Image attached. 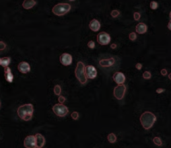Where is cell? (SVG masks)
<instances>
[{"mask_svg":"<svg viewBox=\"0 0 171 148\" xmlns=\"http://www.w3.org/2000/svg\"><path fill=\"white\" fill-rule=\"evenodd\" d=\"M33 111H34V108L32 104H24V105H21L18 107V109H17V114H18V116L21 119L29 121L32 118Z\"/></svg>","mask_w":171,"mask_h":148,"instance_id":"cell-1","label":"cell"},{"mask_svg":"<svg viewBox=\"0 0 171 148\" xmlns=\"http://www.w3.org/2000/svg\"><path fill=\"white\" fill-rule=\"evenodd\" d=\"M156 121V116L152 112L146 111L140 116V122L142 124L144 129H150L154 125Z\"/></svg>","mask_w":171,"mask_h":148,"instance_id":"cell-2","label":"cell"},{"mask_svg":"<svg viewBox=\"0 0 171 148\" xmlns=\"http://www.w3.org/2000/svg\"><path fill=\"white\" fill-rule=\"evenodd\" d=\"M85 65L83 64V62L79 61L76 65V68H75V76L78 79V81L81 84H86L87 82V77L86 73H85Z\"/></svg>","mask_w":171,"mask_h":148,"instance_id":"cell-3","label":"cell"},{"mask_svg":"<svg viewBox=\"0 0 171 148\" xmlns=\"http://www.w3.org/2000/svg\"><path fill=\"white\" fill-rule=\"evenodd\" d=\"M71 9V6L70 4H67V3H58L52 8V12L57 16H62V15H65L67 12L70 11Z\"/></svg>","mask_w":171,"mask_h":148,"instance_id":"cell-4","label":"cell"},{"mask_svg":"<svg viewBox=\"0 0 171 148\" xmlns=\"http://www.w3.org/2000/svg\"><path fill=\"white\" fill-rule=\"evenodd\" d=\"M53 112H54L56 115L59 116V117H64L68 114V108L64 104H61V103H58V104H55L52 108Z\"/></svg>","mask_w":171,"mask_h":148,"instance_id":"cell-5","label":"cell"},{"mask_svg":"<svg viewBox=\"0 0 171 148\" xmlns=\"http://www.w3.org/2000/svg\"><path fill=\"white\" fill-rule=\"evenodd\" d=\"M125 92H126V86L124 84H121V85H118L114 88L113 95L116 99L121 100V99H123L124 95H125Z\"/></svg>","mask_w":171,"mask_h":148,"instance_id":"cell-6","label":"cell"},{"mask_svg":"<svg viewBox=\"0 0 171 148\" xmlns=\"http://www.w3.org/2000/svg\"><path fill=\"white\" fill-rule=\"evenodd\" d=\"M110 40H111L110 35L106 32H101L97 35V41H98V43L101 45H107L110 42Z\"/></svg>","mask_w":171,"mask_h":148,"instance_id":"cell-7","label":"cell"},{"mask_svg":"<svg viewBox=\"0 0 171 148\" xmlns=\"http://www.w3.org/2000/svg\"><path fill=\"white\" fill-rule=\"evenodd\" d=\"M24 146L26 148H37L35 135H29L24 139Z\"/></svg>","mask_w":171,"mask_h":148,"instance_id":"cell-8","label":"cell"},{"mask_svg":"<svg viewBox=\"0 0 171 148\" xmlns=\"http://www.w3.org/2000/svg\"><path fill=\"white\" fill-rule=\"evenodd\" d=\"M85 73H86V77L89 79H94L97 76L96 69L92 65H88V66L85 67Z\"/></svg>","mask_w":171,"mask_h":148,"instance_id":"cell-9","label":"cell"},{"mask_svg":"<svg viewBox=\"0 0 171 148\" xmlns=\"http://www.w3.org/2000/svg\"><path fill=\"white\" fill-rule=\"evenodd\" d=\"M60 62L61 64H63L64 66H68L72 63V56L68 53H63L60 56Z\"/></svg>","mask_w":171,"mask_h":148,"instance_id":"cell-10","label":"cell"},{"mask_svg":"<svg viewBox=\"0 0 171 148\" xmlns=\"http://www.w3.org/2000/svg\"><path fill=\"white\" fill-rule=\"evenodd\" d=\"M125 75L123 73H121V72H115L113 75V80L116 82L117 84H119V85H121V84H124V82H125Z\"/></svg>","mask_w":171,"mask_h":148,"instance_id":"cell-11","label":"cell"},{"mask_svg":"<svg viewBox=\"0 0 171 148\" xmlns=\"http://www.w3.org/2000/svg\"><path fill=\"white\" fill-rule=\"evenodd\" d=\"M18 70L23 74L28 73V72L30 71V65H29L27 62H24V61L20 62L18 64Z\"/></svg>","mask_w":171,"mask_h":148,"instance_id":"cell-12","label":"cell"},{"mask_svg":"<svg viewBox=\"0 0 171 148\" xmlns=\"http://www.w3.org/2000/svg\"><path fill=\"white\" fill-rule=\"evenodd\" d=\"M115 63V59L114 58H108V59H101L99 61V65L101 67H109Z\"/></svg>","mask_w":171,"mask_h":148,"instance_id":"cell-13","label":"cell"},{"mask_svg":"<svg viewBox=\"0 0 171 148\" xmlns=\"http://www.w3.org/2000/svg\"><path fill=\"white\" fill-rule=\"evenodd\" d=\"M35 138H36V144H37V148H42L45 144V138L42 134L40 133H37L35 134Z\"/></svg>","mask_w":171,"mask_h":148,"instance_id":"cell-14","label":"cell"},{"mask_svg":"<svg viewBox=\"0 0 171 148\" xmlns=\"http://www.w3.org/2000/svg\"><path fill=\"white\" fill-rule=\"evenodd\" d=\"M4 76H5V80L9 83H12L13 82V79H14V76L11 72V69L9 67H6L4 68Z\"/></svg>","mask_w":171,"mask_h":148,"instance_id":"cell-15","label":"cell"},{"mask_svg":"<svg viewBox=\"0 0 171 148\" xmlns=\"http://www.w3.org/2000/svg\"><path fill=\"white\" fill-rule=\"evenodd\" d=\"M100 22L98 20H96V19H93V20L90 21L89 23V28L91 29L92 31H94V32H96V31H98L100 29Z\"/></svg>","mask_w":171,"mask_h":148,"instance_id":"cell-16","label":"cell"},{"mask_svg":"<svg viewBox=\"0 0 171 148\" xmlns=\"http://www.w3.org/2000/svg\"><path fill=\"white\" fill-rule=\"evenodd\" d=\"M136 32L139 33V34H144V33L147 31V26H146L145 23H139L136 25Z\"/></svg>","mask_w":171,"mask_h":148,"instance_id":"cell-17","label":"cell"},{"mask_svg":"<svg viewBox=\"0 0 171 148\" xmlns=\"http://www.w3.org/2000/svg\"><path fill=\"white\" fill-rule=\"evenodd\" d=\"M35 4H36L35 0H24L22 3V6H23V8H25V9H31L32 7L35 6Z\"/></svg>","mask_w":171,"mask_h":148,"instance_id":"cell-18","label":"cell"},{"mask_svg":"<svg viewBox=\"0 0 171 148\" xmlns=\"http://www.w3.org/2000/svg\"><path fill=\"white\" fill-rule=\"evenodd\" d=\"M11 62V58L10 57H4V58H1V61H0V65L4 68L8 67V65L10 64Z\"/></svg>","mask_w":171,"mask_h":148,"instance_id":"cell-19","label":"cell"},{"mask_svg":"<svg viewBox=\"0 0 171 148\" xmlns=\"http://www.w3.org/2000/svg\"><path fill=\"white\" fill-rule=\"evenodd\" d=\"M107 139H108V141L110 143H115L117 140V137L114 133H109L108 136H107Z\"/></svg>","mask_w":171,"mask_h":148,"instance_id":"cell-20","label":"cell"},{"mask_svg":"<svg viewBox=\"0 0 171 148\" xmlns=\"http://www.w3.org/2000/svg\"><path fill=\"white\" fill-rule=\"evenodd\" d=\"M153 142H154V144L157 145V146H161V145H162V140H161L160 137H154L153 138Z\"/></svg>","mask_w":171,"mask_h":148,"instance_id":"cell-21","label":"cell"},{"mask_svg":"<svg viewBox=\"0 0 171 148\" xmlns=\"http://www.w3.org/2000/svg\"><path fill=\"white\" fill-rule=\"evenodd\" d=\"M60 93H61V87H60V85H55L54 86V94H55V95L59 96Z\"/></svg>","mask_w":171,"mask_h":148,"instance_id":"cell-22","label":"cell"},{"mask_svg":"<svg viewBox=\"0 0 171 148\" xmlns=\"http://www.w3.org/2000/svg\"><path fill=\"white\" fill-rule=\"evenodd\" d=\"M158 7V3L156 1H151L150 2V8L153 9V10H155V9H157Z\"/></svg>","mask_w":171,"mask_h":148,"instance_id":"cell-23","label":"cell"},{"mask_svg":"<svg viewBox=\"0 0 171 148\" xmlns=\"http://www.w3.org/2000/svg\"><path fill=\"white\" fill-rule=\"evenodd\" d=\"M143 78L144 79H150L151 78V73L149 71H145L143 73Z\"/></svg>","mask_w":171,"mask_h":148,"instance_id":"cell-24","label":"cell"},{"mask_svg":"<svg viewBox=\"0 0 171 148\" xmlns=\"http://www.w3.org/2000/svg\"><path fill=\"white\" fill-rule=\"evenodd\" d=\"M119 14H120V12L118 10H112L111 11V16L112 17H118Z\"/></svg>","mask_w":171,"mask_h":148,"instance_id":"cell-25","label":"cell"},{"mask_svg":"<svg viewBox=\"0 0 171 148\" xmlns=\"http://www.w3.org/2000/svg\"><path fill=\"white\" fill-rule=\"evenodd\" d=\"M71 117H72L74 120H77L78 118H79V113L76 112V111H75V112H72V114H71Z\"/></svg>","mask_w":171,"mask_h":148,"instance_id":"cell-26","label":"cell"},{"mask_svg":"<svg viewBox=\"0 0 171 148\" xmlns=\"http://www.w3.org/2000/svg\"><path fill=\"white\" fill-rule=\"evenodd\" d=\"M136 33H134V32H131L130 34H129V39L130 40H132V41H134V40H136Z\"/></svg>","mask_w":171,"mask_h":148,"instance_id":"cell-27","label":"cell"},{"mask_svg":"<svg viewBox=\"0 0 171 148\" xmlns=\"http://www.w3.org/2000/svg\"><path fill=\"white\" fill-rule=\"evenodd\" d=\"M58 101H59V103H61V104H63L66 101V99H65V97L64 96H61V95H59L58 96Z\"/></svg>","mask_w":171,"mask_h":148,"instance_id":"cell-28","label":"cell"},{"mask_svg":"<svg viewBox=\"0 0 171 148\" xmlns=\"http://www.w3.org/2000/svg\"><path fill=\"white\" fill-rule=\"evenodd\" d=\"M6 49V44L3 42V41H0V51Z\"/></svg>","mask_w":171,"mask_h":148,"instance_id":"cell-29","label":"cell"},{"mask_svg":"<svg viewBox=\"0 0 171 148\" xmlns=\"http://www.w3.org/2000/svg\"><path fill=\"white\" fill-rule=\"evenodd\" d=\"M134 20H139L141 17V15H140V13L139 12H134Z\"/></svg>","mask_w":171,"mask_h":148,"instance_id":"cell-30","label":"cell"},{"mask_svg":"<svg viewBox=\"0 0 171 148\" xmlns=\"http://www.w3.org/2000/svg\"><path fill=\"white\" fill-rule=\"evenodd\" d=\"M88 47L91 48V49H93V48L95 47V43L93 42V41H89V42H88Z\"/></svg>","mask_w":171,"mask_h":148,"instance_id":"cell-31","label":"cell"},{"mask_svg":"<svg viewBox=\"0 0 171 148\" xmlns=\"http://www.w3.org/2000/svg\"><path fill=\"white\" fill-rule=\"evenodd\" d=\"M160 73H161V75L165 76V75H167V70H166V69H162V70L160 71Z\"/></svg>","mask_w":171,"mask_h":148,"instance_id":"cell-32","label":"cell"},{"mask_svg":"<svg viewBox=\"0 0 171 148\" xmlns=\"http://www.w3.org/2000/svg\"><path fill=\"white\" fill-rule=\"evenodd\" d=\"M141 68H142V64H141V63H137V64H136V69L140 70Z\"/></svg>","mask_w":171,"mask_h":148,"instance_id":"cell-33","label":"cell"},{"mask_svg":"<svg viewBox=\"0 0 171 148\" xmlns=\"http://www.w3.org/2000/svg\"><path fill=\"white\" fill-rule=\"evenodd\" d=\"M156 92H157L158 94H160V93H162V92H164V89H163V88H158L157 90H156Z\"/></svg>","mask_w":171,"mask_h":148,"instance_id":"cell-34","label":"cell"},{"mask_svg":"<svg viewBox=\"0 0 171 148\" xmlns=\"http://www.w3.org/2000/svg\"><path fill=\"white\" fill-rule=\"evenodd\" d=\"M167 27H168V29H169V30H171V20L169 21V23H168Z\"/></svg>","mask_w":171,"mask_h":148,"instance_id":"cell-35","label":"cell"},{"mask_svg":"<svg viewBox=\"0 0 171 148\" xmlns=\"http://www.w3.org/2000/svg\"><path fill=\"white\" fill-rule=\"evenodd\" d=\"M117 47V45L115 44V43H114V44H112L111 45V48H112V49H114V48H116Z\"/></svg>","mask_w":171,"mask_h":148,"instance_id":"cell-36","label":"cell"},{"mask_svg":"<svg viewBox=\"0 0 171 148\" xmlns=\"http://www.w3.org/2000/svg\"><path fill=\"white\" fill-rule=\"evenodd\" d=\"M168 78H169V79L171 80V73H170L169 75H168Z\"/></svg>","mask_w":171,"mask_h":148,"instance_id":"cell-37","label":"cell"},{"mask_svg":"<svg viewBox=\"0 0 171 148\" xmlns=\"http://www.w3.org/2000/svg\"><path fill=\"white\" fill-rule=\"evenodd\" d=\"M169 16H170V19H171V12H170V14H169Z\"/></svg>","mask_w":171,"mask_h":148,"instance_id":"cell-38","label":"cell"},{"mask_svg":"<svg viewBox=\"0 0 171 148\" xmlns=\"http://www.w3.org/2000/svg\"><path fill=\"white\" fill-rule=\"evenodd\" d=\"M70 1H74V0H70Z\"/></svg>","mask_w":171,"mask_h":148,"instance_id":"cell-39","label":"cell"},{"mask_svg":"<svg viewBox=\"0 0 171 148\" xmlns=\"http://www.w3.org/2000/svg\"><path fill=\"white\" fill-rule=\"evenodd\" d=\"M0 61H1V58H0Z\"/></svg>","mask_w":171,"mask_h":148,"instance_id":"cell-40","label":"cell"},{"mask_svg":"<svg viewBox=\"0 0 171 148\" xmlns=\"http://www.w3.org/2000/svg\"><path fill=\"white\" fill-rule=\"evenodd\" d=\"M0 106H1V103H0Z\"/></svg>","mask_w":171,"mask_h":148,"instance_id":"cell-41","label":"cell"}]
</instances>
